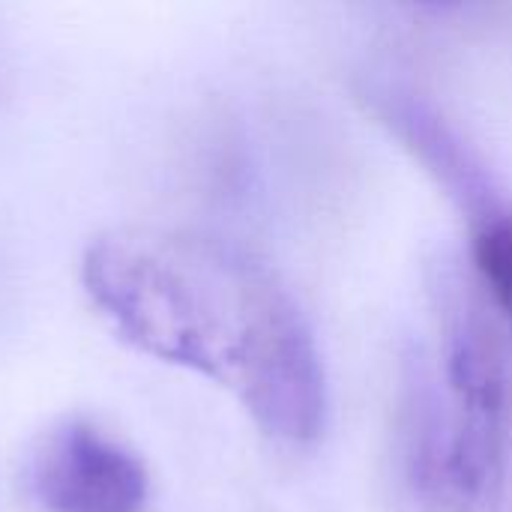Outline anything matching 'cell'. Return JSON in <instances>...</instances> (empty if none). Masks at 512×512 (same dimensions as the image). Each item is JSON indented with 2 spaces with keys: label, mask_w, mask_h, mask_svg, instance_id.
<instances>
[{
  "label": "cell",
  "mask_w": 512,
  "mask_h": 512,
  "mask_svg": "<svg viewBox=\"0 0 512 512\" xmlns=\"http://www.w3.org/2000/svg\"><path fill=\"white\" fill-rule=\"evenodd\" d=\"M81 276L120 339L228 387L252 420L291 417L324 384L315 333L294 297L225 243L120 228L87 246Z\"/></svg>",
  "instance_id": "cell-1"
},
{
  "label": "cell",
  "mask_w": 512,
  "mask_h": 512,
  "mask_svg": "<svg viewBox=\"0 0 512 512\" xmlns=\"http://www.w3.org/2000/svg\"><path fill=\"white\" fill-rule=\"evenodd\" d=\"M30 486L45 512H141L150 492L141 459L81 420L42 441Z\"/></svg>",
  "instance_id": "cell-2"
},
{
  "label": "cell",
  "mask_w": 512,
  "mask_h": 512,
  "mask_svg": "<svg viewBox=\"0 0 512 512\" xmlns=\"http://www.w3.org/2000/svg\"><path fill=\"white\" fill-rule=\"evenodd\" d=\"M453 384V456L450 468L462 489L480 492L498 468L507 426V372L489 324L471 312L450 336Z\"/></svg>",
  "instance_id": "cell-3"
},
{
  "label": "cell",
  "mask_w": 512,
  "mask_h": 512,
  "mask_svg": "<svg viewBox=\"0 0 512 512\" xmlns=\"http://www.w3.org/2000/svg\"><path fill=\"white\" fill-rule=\"evenodd\" d=\"M474 267L495 309L512 321V210H495L480 219Z\"/></svg>",
  "instance_id": "cell-4"
}]
</instances>
